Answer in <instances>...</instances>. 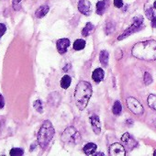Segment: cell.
I'll list each match as a JSON object with an SVG mask.
<instances>
[{"label":"cell","mask_w":156,"mask_h":156,"mask_svg":"<svg viewBox=\"0 0 156 156\" xmlns=\"http://www.w3.org/2000/svg\"><path fill=\"white\" fill-rule=\"evenodd\" d=\"M131 54L143 61H156V41L150 40L136 43L131 49Z\"/></svg>","instance_id":"1"},{"label":"cell","mask_w":156,"mask_h":156,"mask_svg":"<svg viewBox=\"0 0 156 156\" xmlns=\"http://www.w3.org/2000/svg\"><path fill=\"white\" fill-rule=\"evenodd\" d=\"M92 86L88 82L82 81L78 83L73 93V98L76 107L80 110H84L87 108L92 97Z\"/></svg>","instance_id":"2"},{"label":"cell","mask_w":156,"mask_h":156,"mask_svg":"<svg viewBox=\"0 0 156 156\" xmlns=\"http://www.w3.org/2000/svg\"><path fill=\"white\" fill-rule=\"evenodd\" d=\"M55 134L54 128L50 120L43 121L39 132H38V143L42 150H45L50 144Z\"/></svg>","instance_id":"3"},{"label":"cell","mask_w":156,"mask_h":156,"mask_svg":"<svg viewBox=\"0 0 156 156\" xmlns=\"http://www.w3.org/2000/svg\"><path fill=\"white\" fill-rule=\"evenodd\" d=\"M61 139L66 144L76 145L81 140V135H80L79 131H78L75 128L68 127L63 130Z\"/></svg>","instance_id":"4"},{"label":"cell","mask_w":156,"mask_h":156,"mask_svg":"<svg viewBox=\"0 0 156 156\" xmlns=\"http://www.w3.org/2000/svg\"><path fill=\"white\" fill-rule=\"evenodd\" d=\"M143 28V18L140 16H138V17H135L133 18V20H132V24L126 30L122 32V34H120L119 37H118V41H122L124 40L125 38L129 37V35L133 34L134 32H137L139 30H140L141 29Z\"/></svg>","instance_id":"5"},{"label":"cell","mask_w":156,"mask_h":156,"mask_svg":"<svg viewBox=\"0 0 156 156\" xmlns=\"http://www.w3.org/2000/svg\"><path fill=\"white\" fill-rule=\"evenodd\" d=\"M127 106L129 108V109L134 113L135 115H142L144 112V108L142 107V105L134 98H128L126 100Z\"/></svg>","instance_id":"6"},{"label":"cell","mask_w":156,"mask_h":156,"mask_svg":"<svg viewBox=\"0 0 156 156\" xmlns=\"http://www.w3.org/2000/svg\"><path fill=\"white\" fill-rule=\"evenodd\" d=\"M109 154L112 156H124L126 154V151L121 144L115 142L109 147Z\"/></svg>","instance_id":"7"},{"label":"cell","mask_w":156,"mask_h":156,"mask_svg":"<svg viewBox=\"0 0 156 156\" xmlns=\"http://www.w3.org/2000/svg\"><path fill=\"white\" fill-rule=\"evenodd\" d=\"M90 123H91V127L93 129V131L97 134L99 135L101 132V123H100V119L99 117L96 114H93L90 116L89 118Z\"/></svg>","instance_id":"8"},{"label":"cell","mask_w":156,"mask_h":156,"mask_svg":"<svg viewBox=\"0 0 156 156\" xmlns=\"http://www.w3.org/2000/svg\"><path fill=\"white\" fill-rule=\"evenodd\" d=\"M78 10L85 16L90 15L91 12V4L87 0H79L78 2Z\"/></svg>","instance_id":"9"},{"label":"cell","mask_w":156,"mask_h":156,"mask_svg":"<svg viewBox=\"0 0 156 156\" xmlns=\"http://www.w3.org/2000/svg\"><path fill=\"white\" fill-rule=\"evenodd\" d=\"M121 140L122 142L125 143L126 147L129 149V150H132L133 148H135L137 146V141L133 139V137H131V135L128 132L124 133L121 137Z\"/></svg>","instance_id":"10"},{"label":"cell","mask_w":156,"mask_h":156,"mask_svg":"<svg viewBox=\"0 0 156 156\" xmlns=\"http://www.w3.org/2000/svg\"><path fill=\"white\" fill-rule=\"evenodd\" d=\"M57 51L59 53L61 54H63L67 51L69 46H70V41L66 38H62V39H60L58 41H57Z\"/></svg>","instance_id":"11"},{"label":"cell","mask_w":156,"mask_h":156,"mask_svg":"<svg viewBox=\"0 0 156 156\" xmlns=\"http://www.w3.org/2000/svg\"><path fill=\"white\" fill-rule=\"evenodd\" d=\"M105 77V73L102 68H97L93 73H92V78L96 83H100Z\"/></svg>","instance_id":"12"},{"label":"cell","mask_w":156,"mask_h":156,"mask_svg":"<svg viewBox=\"0 0 156 156\" xmlns=\"http://www.w3.org/2000/svg\"><path fill=\"white\" fill-rule=\"evenodd\" d=\"M98 146L97 144H95L94 142H88L87 143L84 148H83V151L87 154V155H92L97 151Z\"/></svg>","instance_id":"13"},{"label":"cell","mask_w":156,"mask_h":156,"mask_svg":"<svg viewBox=\"0 0 156 156\" xmlns=\"http://www.w3.org/2000/svg\"><path fill=\"white\" fill-rule=\"evenodd\" d=\"M108 0H101L97 3V13L98 15H103L105 11L107 10L108 5Z\"/></svg>","instance_id":"14"},{"label":"cell","mask_w":156,"mask_h":156,"mask_svg":"<svg viewBox=\"0 0 156 156\" xmlns=\"http://www.w3.org/2000/svg\"><path fill=\"white\" fill-rule=\"evenodd\" d=\"M49 10H50L49 6H47V5L41 6V7H40V8L36 10V12H35V16H36L38 19H42L43 17H45V16L48 14Z\"/></svg>","instance_id":"15"},{"label":"cell","mask_w":156,"mask_h":156,"mask_svg":"<svg viewBox=\"0 0 156 156\" xmlns=\"http://www.w3.org/2000/svg\"><path fill=\"white\" fill-rule=\"evenodd\" d=\"M60 96L57 92H53L51 93L49 97H48V102L51 105V106H58L59 102H60Z\"/></svg>","instance_id":"16"},{"label":"cell","mask_w":156,"mask_h":156,"mask_svg":"<svg viewBox=\"0 0 156 156\" xmlns=\"http://www.w3.org/2000/svg\"><path fill=\"white\" fill-rule=\"evenodd\" d=\"M72 83V79H71V77L67 74H65L64 76H62V78L61 79V87L62 89H67L70 85Z\"/></svg>","instance_id":"17"},{"label":"cell","mask_w":156,"mask_h":156,"mask_svg":"<svg viewBox=\"0 0 156 156\" xmlns=\"http://www.w3.org/2000/svg\"><path fill=\"white\" fill-rule=\"evenodd\" d=\"M108 58H109V54H108V51L103 50V51H100L99 60H100V62H101L103 65H105V66L108 65Z\"/></svg>","instance_id":"18"},{"label":"cell","mask_w":156,"mask_h":156,"mask_svg":"<svg viewBox=\"0 0 156 156\" xmlns=\"http://www.w3.org/2000/svg\"><path fill=\"white\" fill-rule=\"evenodd\" d=\"M94 29H95L94 25H93L92 23H90V22H87V23L86 24L85 28H84L83 30H82L83 36H88V35H90V34L93 32Z\"/></svg>","instance_id":"19"},{"label":"cell","mask_w":156,"mask_h":156,"mask_svg":"<svg viewBox=\"0 0 156 156\" xmlns=\"http://www.w3.org/2000/svg\"><path fill=\"white\" fill-rule=\"evenodd\" d=\"M85 47H86V41L84 40L78 39L73 42V49L75 51H81L85 49Z\"/></svg>","instance_id":"20"},{"label":"cell","mask_w":156,"mask_h":156,"mask_svg":"<svg viewBox=\"0 0 156 156\" xmlns=\"http://www.w3.org/2000/svg\"><path fill=\"white\" fill-rule=\"evenodd\" d=\"M147 103L151 108L156 110V96L155 95H149L147 98Z\"/></svg>","instance_id":"21"},{"label":"cell","mask_w":156,"mask_h":156,"mask_svg":"<svg viewBox=\"0 0 156 156\" xmlns=\"http://www.w3.org/2000/svg\"><path fill=\"white\" fill-rule=\"evenodd\" d=\"M122 111V106H121V103L120 101H116L113 105V108H112V112L115 114V115H119Z\"/></svg>","instance_id":"22"},{"label":"cell","mask_w":156,"mask_h":156,"mask_svg":"<svg viewBox=\"0 0 156 156\" xmlns=\"http://www.w3.org/2000/svg\"><path fill=\"white\" fill-rule=\"evenodd\" d=\"M11 156H21L24 154V150L21 148H12L9 151Z\"/></svg>","instance_id":"23"},{"label":"cell","mask_w":156,"mask_h":156,"mask_svg":"<svg viewBox=\"0 0 156 156\" xmlns=\"http://www.w3.org/2000/svg\"><path fill=\"white\" fill-rule=\"evenodd\" d=\"M33 107L34 108L39 112V113H42L43 112V106H42V102L40 99H37L34 103H33Z\"/></svg>","instance_id":"24"},{"label":"cell","mask_w":156,"mask_h":156,"mask_svg":"<svg viewBox=\"0 0 156 156\" xmlns=\"http://www.w3.org/2000/svg\"><path fill=\"white\" fill-rule=\"evenodd\" d=\"M115 30V23L114 22H108L105 28V31L106 33L108 35L110 33H112Z\"/></svg>","instance_id":"25"},{"label":"cell","mask_w":156,"mask_h":156,"mask_svg":"<svg viewBox=\"0 0 156 156\" xmlns=\"http://www.w3.org/2000/svg\"><path fill=\"white\" fill-rule=\"evenodd\" d=\"M144 83L147 86H149L152 83V77L148 72H145V73H144Z\"/></svg>","instance_id":"26"},{"label":"cell","mask_w":156,"mask_h":156,"mask_svg":"<svg viewBox=\"0 0 156 156\" xmlns=\"http://www.w3.org/2000/svg\"><path fill=\"white\" fill-rule=\"evenodd\" d=\"M22 0H13V9L18 11L20 9V3Z\"/></svg>","instance_id":"27"},{"label":"cell","mask_w":156,"mask_h":156,"mask_svg":"<svg viewBox=\"0 0 156 156\" xmlns=\"http://www.w3.org/2000/svg\"><path fill=\"white\" fill-rule=\"evenodd\" d=\"M6 31H7V26L4 23H0V39L3 37Z\"/></svg>","instance_id":"28"},{"label":"cell","mask_w":156,"mask_h":156,"mask_svg":"<svg viewBox=\"0 0 156 156\" xmlns=\"http://www.w3.org/2000/svg\"><path fill=\"white\" fill-rule=\"evenodd\" d=\"M145 13H146V16H147V18L149 20H151L154 18V12H153V9H148Z\"/></svg>","instance_id":"29"},{"label":"cell","mask_w":156,"mask_h":156,"mask_svg":"<svg viewBox=\"0 0 156 156\" xmlns=\"http://www.w3.org/2000/svg\"><path fill=\"white\" fill-rule=\"evenodd\" d=\"M114 6L118 9H121L123 7V1L122 0H114Z\"/></svg>","instance_id":"30"},{"label":"cell","mask_w":156,"mask_h":156,"mask_svg":"<svg viewBox=\"0 0 156 156\" xmlns=\"http://www.w3.org/2000/svg\"><path fill=\"white\" fill-rule=\"evenodd\" d=\"M115 56H116V59L117 60H119V59H121V57H122V51L121 50H117L116 51V52H115Z\"/></svg>","instance_id":"31"},{"label":"cell","mask_w":156,"mask_h":156,"mask_svg":"<svg viewBox=\"0 0 156 156\" xmlns=\"http://www.w3.org/2000/svg\"><path fill=\"white\" fill-rule=\"evenodd\" d=\"M4 107H5V98L0 94V109H2Z\"/></svg>","instance_id":"32"},{"label":"cell","mask_w":156,"mask_h":156,"mask_svg":"<svg viewBox=\"0 0 156 156\" xmlns=\"http://www.w3.org/2000/svg\"><path fill=\"white\" fill-rule=\"evenodd\" d=\"M151 27L152 28H156V17H154L151 20Z\"/></svg>","instance_id":"33"},{"label":"cell","mask_w":156,"mask_h":156,"mask_svg":"<svg viewBox=\"0 0 156 156\" xmlns=\"http://www.w3.org/2000/svg\"><path fill=\"white\" fill-rule=\"evenodd\" d=\"M95 155H105L104 153H102V152H97Z\"/></svg>","instance_id":"34"},{"label":"cell","mask_w":156,"mask_h":156,"mask_svg":"<svg viewBox=\"0 0 156 156\" xmlns=\"http://www.w3.org/2000/svg\"><path fill=\"white\" fill-rule=\"evenodd\" d=\"M153 8L156 9V1H154V3H153Z\"/></svg>","instance_id":"35"},{"label":"cell","mask_w":156,"mask_h":156,"mask_svg":"<svg viewBox=\"0 0 156 156\" xmlns=\"http://www.w3.org/2000/svg\"><path fill=\"white\" fill-rule=\"evenodd\" d=\"M153 155H154V156H155V155H156V150H155V151H154V152H153Z\"/></svg>","instance_id":"36"},{"label":"cell","mask_w":156,"mask_h":156,"mask_svg":"<svg viewBox=\"0 0 156 156\" xmlns=\"http://www.w3.org/2000/svg\"><path fill=\"white\" fill-rule=\"evenodd\" d=\"M155 126H156V121H155Z\"/></svg>","instance_id":"37"}]
</instances>
